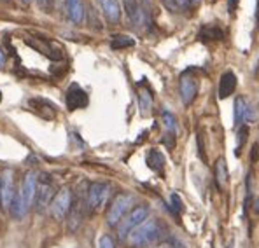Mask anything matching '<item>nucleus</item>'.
<instances>
[{
    "mask_svg": "<svg viewBox=\"0 0 259 248\" xmlns=\"http://www.w3.org/2000/svg\"><path fill=\"white\" fill-rule=\"evenodd\" d=\"M245 108L247 102L242 96H238L235 100V126H240L242 122H245Z\"/></svg>",
    "mask_w": 259,
    "mask_h": 248,
    "instance_id": "nucleus-22",
    "label": "nucleus"
},
{
    "mask_svg": "<svg viewBox=\"0 0 259 248\" xmlns=\"http://www.w3.org/2000/svg\"><path fill=\"white\" fill-rule=\"evenodd\" d=\"M0 102H2V93H0Z\"/></svg>",
    "mask_w": 259,
    "mask_h": 248,
    "instance_id": "nucleus-34",
    "label": "nucleus"
},
{
    "mask_svg": "<svg viewBox=\"0 0 259 248\" xmlns=\"http://www.w3.org/2000/svg\"><path fill=\"white\" fill-rule=\"evenodd\" d=\"M256 118H257V114H256V108L252 107V105L247 102V108H245V122H254L256 121Z\"/></svg>",
    "mask_w": 259,
    "mask_h": 248,
    "instance_id": "nucleus-24",
    "label": "nucleus"
},
{
    "mask_svg": "<svg viewBox=\"0 0 259 248\" xmlns=\"http://www.w3.org/2000/svg\"><path fill=\"white\" fill-rule=\"evenodd\" d=\"M100 248H116L114 240H112L109 234H104V236L100 238Z\"/></svg>",
    "mask_w": 259,
    "mask_h": 248,
    "instance_id": "nucleus-26",
    "label": "nucleus"
},
{
    "mask_svg": "<svg viewBox=\"0 0 259 248\" xmlns=\"http://www.w3.org/2000/svg\"><path fill=\"white\" fill-rule=\"evenodd\" d=\"M72 210V189L69 186L62 187L58 192L55 194L51 201V214L56 220H63Z\"/></svg>",
    "mask_w": 259,
    "mask_h": 248,
    "instance_id": "nucleus-2",
    "label": "nucleus"
},
{
    "mask_svg": "<svg viewBox=\"0 0 259 248\" xmlns=\"http://www.w3.org/2000/svg\"><path fill=\"white\" fill-rule=\"evenodd\" d=\"M6 2H9V0H6Z\"/></svg>",
    "mask_w": 259,
    "mask_h": 248,
    "instance_id": "nucleus-35",
    "label": "nucleus"
},
{
    "mask_svg": "<svg viewBox=\"0 0 259 248\" xmlns=\"http://www.w3.org/2000/svg\"><path fill=\"white\" fill-rule=\"evenodd\" d=\"M147 215H149V208L144 206V204H142V206L133 208V210H131L130 214L126 215V217H123L121 222L118 224L119 238L125 240L126 236H128L135 228H138V226H140L142 222H144L145 218H147Z\"/></svg>",
    "mask_w": 259,
    "mask_h": 248,
    "instance_id": "nucleus-3",
    "label": "nucleus"
},
{
    "mask_svg": "<svg viewBox=\"0 0 259 248\" xmlns=\"http://www.w3.org/2000/svg\"><path fill=\"white\" fill-rule=\"evenodd\" d=\"M25 44L37 49L41 54H44L46 58H49L51 62H60V60L63 58L62 49H60L55 42L48 40V38H25Z\"/></svg>",
    "mask_w": 259,
    "mask_h": 248,
    "instance_id": "nucleus-9",
    "label": "nucleus"
},
{
    "mask_svg": "<svg viewBox=\"0 0 259 248\" xmlns=\"http://www.w3.org/2000/svg\"><path fill=\"white\" fill-rule=\"evenodd\" d=\"M131 203H133V196H130V194H119V196L112 201L111 208H109L107 212V224L112 226V228L118 226L119 222H121V218L125 217L126 210L131 206Z\"/></svg>",
    "mask_w": 259,
    "mask_h": 248,
    "instance_id": "nucleus-5",
    "label": "nucleus"
},
{
    "mask_svg": "<svg viewBox=\"0 0 259 248\" xmlns=\"http://www.w3.org/2000/svg\"><path fill=\"white\" fill-rule=\"evenodd\" d=\"M238 2H240V0H228V10H229V14L235 12L236 7H238Z\"/></svg>",
    "mask_w": 259,
    "mask_h": 248,
    "instance_id": "nucleus-30",
    "label": "nucleus"
},
{
    "mask_svg": "<svg viewBox=\"0 0 259 248\" xmlns=\"http://www.w3.org/2000/svg\"><path fill=\"white\" fill-rule=\"evenodd\" d=\"M65 104L69 110H79V108L88 107L90 104V98H88V93L79 86L77 82H72L67 90L65 94Z\"/></svg>",
    "mask_w": 259,
    "mask_h": 248,
    "instance_id": "nucleus-10",
    "label": "nucleus"
},
{
    "mask_svg": "<svg viewBox=\"0 0 259 248\" xmlns=\"http://www.w3.org/2000/svg\"><path fill=\"white\" fill-rule=\"evenodd\" d=\"M100 6L109 23H114V24L119 23V20H121V6H119V0H100Z\"/></svg>",
    "mask_w": 259,
    "mask_h": 248,
    "instance_id": "nucleus-16",
    "label": "nucleus"
},
{
    "mask_svg": "<svg viewBox=\"0 0 259 248\" xmlns=\"http://www.w3.org/2000/svg\"><path fill=\"white\" fill-rule=\"evenodd\" d=\"M32 2V0H23V4H30Z\"/></svg>",
    "mask_w": 259,
    "mask_h": 248,
    "instance_id": "nucleus-33",
    "label": "nucleus"
},
{
    "mask_svg": "<svg viewBox=\"0 0 259 248\" xmlns=\"http://www.w3.org/2000/svg\"><path fill=\"white\" fill-rule=\"evenodd\" d=\"M135 46V40L128 35H114L111 40V48L114 49V51H118V49H126V48H133Z\"/></svg>",
    "mask_w": 259,
    "mask_h": 248,
    "instance_id": "nucleus-21",
    "label": "nucleus"
},
{
    "mask_svg": "<svg viewBox=\"0 0 259 248\" xmlns=\"http://www.w3.org/2000/svg\"><path fill=\"white\" fill-rule=\"evenodd\" d=\"M145 161H147L149 168L154 170L156 173H161L163 168H165V156H163L161 152L158 150V148H151V150L147 152V158H145Z\"/></svg>",
    "mask_w": 259,
    "mask_h": 248,
    "instance_id": "nucleus-18",
    "label": "nucleus"
},
{
    "mask_svg": "<svg viewBox=\"0 0 259 248\" xmlns=\"http://www.w3.org/2000/svg\"><path fill=\"white\" fill-rule=\"evenodd\" d=\"M161 118H163V124H165V128H166V130H168L170 133H173V131L177 130V121H175V116H173L172 112H168V110H163Z\"/></svg>",
    "mask_w": 259,
    "mask_h": 248,
    "instance_id": "nucleus-23",
    "label": "nucleus"
},
{
    "mask_svg": "<svg viewBox=\"0 0 259 248\" xmlns=\"http://www.w3.org/2000/svg\"><path fill=\"white\" fill-rule=\"evenodd\" d=\"M27 107H28V110H32L34 114H37L39 118L46 119V121H53V119H56V116H58L56 105L53 104V102L46 100V98H41V96L30 98V100L27 102Z\"/></svg>",
    "mask_w": 259,
    "mask_h": 248,
    "instance_id": "nucleus-8",
    "label": "nucleus"
},
{
    "mask_svg": "<svg viewBox=\"0 0 259 248\" xmlns=\"http://www.w3.org/2000/svg\"><path fill=\"white\" fill-rule=\"evenodd\" d=\"M37 182H39V189L35 190V204H37L39 214H42L51 204L53 198H55V192H53L55 189H53V180L48 173L39 175Z\"/></svg>",
    "mask_w": 259,
    "mask_h": 248,
    "instance_id": "nucleus-4",
    "label": "nucleus"
},
{
    "mask_svg": "<svg viewBox=\"0 0 259 248\" xmlns=\"http://www.w3.org/2000/svg\"><path fill=\"white\" fill-rule=\"evenodd\" d=\"M14 172L11 168L2 170L0 173V201L4 210H11V203L14 198Z\"/></svg>",
    "mask_w": 259,
    "mask_h": 248,
    "instance_id": "nucleus-7",
    "label": "nucleus"
},
{
    "mask_svg": "<svg viewBox=\"0 0 259 248\" xmlns=\"http://www.w3.org/2000/svg\"><path fill=\"white\" fill-rule=\"evenodd\" d=\"M152 104H154V102H152V93H151V90H149L147 86L140 88V90H138V105H140L142 116H149V114H151Z\"/></svg>",
    "mask_w": 259,
    "mask_h": 248,
    "instance_id": "nucleus-17",
    "label": "nucleus"
},
{
    "mask_svg": "<svg viewBox=\"0 0 259 248\" xmlns=\"http://www.w3.org/2000/svg\"><path fill=\"white\" fill-rule=\"evenodd\" d=\"M236 90V76L235 72L228 70L221 76V80H219V88H217V94L221 100H226L228 96H231Z\"/></svg>",
    "mask_w": 259,
    "mask_h": 248,
    "instance_id": "nucleus-14",
    "label": "nucleus"
},
{
    "mask_svg": "<svg viewBox=\"0 0 259 248\" xmlns=\"http://www.w3.org/2000/svg\"><path fill=\"white\" fill-rule=\"evenodd\" d=\"M247 134H249L247 128H242V130L238 131V144H236V154H240V148H242L243 142L247 140Z\"/></svg>",
    "mask_w": 259,
    "mask_h": 248,
    "instance_id": "nucleus-25",
    "label": "nucleus"
},
{
    "mask_svg": "<svg viewBox=\"0 0 259 248\" xmlns=\"http://www.w3.org/2000/svg\"><path fill=\"white\" fill-rule=\"evenodd\" d=\"M125 7H126V14H128L130 21L137 28L151 23V12L145 10L138 0H125Z\"/></svg>",
    "mask_w": 259,
    "mask_h": 248,
    "instance_id": "nucleus-11",
    "label": "nucleus"
},
{
    "mask_svg": "<svg viewBox=\"0 0 259 248\" xmlns=\"http://www.w3.org/2000/svg\"><path fill=\"white\" fill-rule=\"evenodd\" d=\"M173 4H175V7H180V9H189L191 4L189 0H172Z\"/></svg>",
    "mask_w": 259,
    "mask_h": 248,
    "instance_id": "nucleus-29",
    "label": "nucleus"
},
{
    "mask_svg": "<svg viewBox=\"0 0 259 248\" xmlns=\"http://www.w3.org/2000/svg\"><path fill=\"white\" fill-rule=\"evenodd\" d=\"M6 63H7V56H6V52H4V49L0 48V68L6 66Z\"/></svg>",
    "mask_w": 259,
    "mask_h": 248,
    "instance_id": "nucleus-32",
    "label": "nucleus"
},
{
    "mask_svg": "<svg viewBox=\"0 0 259 248\" xmlns=\"http://www.w3.org/2000/svg\"><path fill=\"white\" fill-rule=\"evenodd\" d=\"M130 245L135 246V248H142L145 245H151V243H154L156 240L161 236V226H159V222L156 220V218H145L144 222H142L138 228H135L133 231L130 232Z\"/></svg>",
    "mask_w": 259,
    "mask_h": 248,
    "instance_id": "nucleus-1",
    "label": "nucleus"
},
{
    "mask_svg": "<svg viewBox=\"0 0 259 248\" xmlns=\"http://www.w3.org/2000/svg\"><path fill=\"white\" fill-rule=\"evenodd\" d=\"M65 9L69 14L70 21L74 24H83L86 18V7L83 0H65Z\"/></svg>",
    "mask_w": 259,
    "mask_h": 248,
    "instance_id": "nucleus-15",
    "label": "nucleus"
},
{
    "mask_svg": "<svg viewBox=\"0 0 259 248\" xmlns=\"http://www.w3.org/2000/svg\"><path fill=\"white\" fill-rule=\"evenodd\" d=\"M39 7H41L42 10H46V12H49V10L53 9V4H55V0H37Z\"/></svg>",
    "mask_w": 259,
    "mask_h": 248,
    "instance_id": "nucleus-27",
    "label": "nucleus"
},
{
    "mask_svg": "<svg viewBox=\"0 0 259 248\" xmlns=\"http://www.w3.org/2000/svg\"><path fill=\"white\" fill-rule=\"evenodd\" d=\"M222 37H224V32L215 24H205L200 30L201 40H221Z\"/></svg>",
    "mask_w": 259,
    "mask_h": 248,
    "instance_id": "nucleus-20",
    "label": "nucleus"
},
{
    "mask_svg": "<svg viewBox=\"0 0 259 248\" xmlns=\"http://www.w3.org/2000/svg\"><path fill=\"white\" fill-rule=\"evenodd\" d=\"M179 90H180V100H182L184 105H191L194 102L198 94V80L191 76V72L182 74L180 77V82H179Z\"/></svg>",
    "mask_w": 259,
    "mask_h": 248,
    "instance_id": "nucleus-12",
    "label": "nucleus"
},
{
    "mask_svg": "<svg viewBox=\"0 0 259 248\" xmlns=\"http://www.w3.org/2000/svg\"><path fill=\"white\" fill-rule=\"evenodd\" d=\"M228 178H229V173H228V166H226L224 159H219L215 162V184H217L221 189H224L228 186Z\"/></svg>",
    "mask_w": 259,
    "mask_h": 248,
    "instance_id": "nucleus-19",
    "label": "nucleus"
},
{
    "mask_svg": "<svg viewBox=\"0 0 259 248\" xmlns=\"http://www.w3.org/2000/svg\"><path fill=\"white\" fill-rule=\"evenodd\" d=\"M109 190H111L109 184H102V182L91 184L86 194V204L88 208H90V212H97L104 206L105 200H107L109 196Z\"/></svg>",
    "mask_w": 259,
    "mask_h": 248,
    "instance_id": "nucleus-6",
    "label": "nucleus"
},
{
    "mask_svg": "<svg viewBox=\"0 0 259 248\" xmlns=\"http://www.w3.org/2000/svg\"><path fill=\"white\" fill-rule=\"evenodd\" d=\"M37 178L39 175L35 172H28L23 178V184H21V189H20V194H21V200H23V204L25 208H28L34 204L35 201V190H37Z\"/></svg>",
    "mask_w": 259,
    "mask_h": 248,
    "instance_id": "nucleus-13",
    "label": "nucleus"
},
{
    "mask_svg": "<svg viewBox=\"0 0 259 248\" xmlns=\"http://www.w3.org/2000/svg\"><path fill=\"white\" fill-rule=\"evenodd\" d=\"M172 203L175 204V208H177L179 212L182 210V203H180V198L177 196V194H172Z\"/></svg>",
    "mask_w": 259,
    "mask_h": 248,
    "instance_id": "nucleus-31",
    "label": "nucleus"
},
{
    "mask_svg": "<svg viewBox=\"0 0 259 248\" xmlns=\"http://www.w3.org/2000/svg\"><path fill=\"white\" fill-rule=\"evenodd\" d=\"M163 144L166 145L168 148H173V145H175V136H173V133H166L165 134V138H163Z\"/></svg>",
    "mask_w": 259,
    "mask_h": 248,
    "instance_id": "nucleus-28",
    "label": "nucleus"
}]
</instances>
